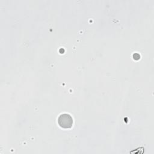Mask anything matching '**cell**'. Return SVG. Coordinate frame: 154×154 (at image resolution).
I'll use <instances>...</instances> for the list:
<instances>
[{"label": "cell", "mask_w": 154, "mask_h": 154, "mask_svg": "<svg viewBox=\"0 0 154 154\" xmlns=\"http://www.w3.org/2000/svg\"><path fill=\"white\" fill-rule=\"evenodd\" d=\"M58 125L63 129H70L73 126V119L68 113L61 114L57 119Z\"/></svg>", "instance_id": "1"}]
</instances>
